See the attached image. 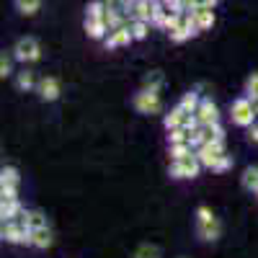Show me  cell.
<instances>
[{"label": "cell", "instance_id": "obj_1", "mask_svg": "<svg viewBox=\"0 0 258 258\" xmlns=\"http://www.w3.org/2000/svg\"><path fill=\"white\" fill-rule=\"evenodd\" d=\"M220 232H222V225L214 217V212L209 207H199L197 209V235L204 243H214V240H220Z\"/></svg>", "mask_w": 258, "mask_h": 258}, {"label": "cell", "instance_id": "obj_2", "mask_svg": "<svg viewBox=\"0 0 258 258\" xmlns=\"http://www.w3.org/2000/svg\"><path fill=\"white\" fill-rule=\"evenodd\" d=\"M255 106H253V101L248 98V96H243V98H235L232 101V109H230V119H232V124L235 126H250L253 121H255Z\"/></svg>", "mask_w": 258, "mask_h": 258}, {"label": "cell", "instance_id": "obj_3", "mask_svg": "<svg viewBox=\"0 0 258 258\" xmlns=\"http://www.w3.org/2000/svg\"><path fill=\"white\" fill-rule=\"evenodd\" d=\"M11 52H13L16 62H24V64H31V62H39L41 59V44H39L34 36H21Z\"/></svg>", "mask_w": 258, "mask_h": 258}, {"label": "cell", "instance_id": "obj_4", "mask_svg": "<svg viewBox=\"0 0 258 258\" xmlns=\"http://www.w3.org/2000/svg\"><path fill=\"white\" fill-rule=\"evenodd\" d=\"M0 238L6 243H13V245H31V230L21 220H11V222H3Z\"/></svg>", "mask_w": 258, "mask_h": 258}, {"label": "cell", "instance_id": "obj_5", "mask_svg": "<svg viewBox=\"0 0 258 258\" xmlns=\"http://www.w3.org/2000/svg\"><path fill=\"white\" fill-rule=\"evenodd\" d=\"M202 168L204 165L197 158V153H191L183 160H173V163H170V178H197Z\"/></svg>", "mask_w": 258, "mask_h": 258}, {"label": "cell", "instance_id": "obj_6", "mask_svg": "<svg viewBox=\"0 0 258 258\" xmlns=\"http://www.w3.org/2000/svg\"><path fill=\"white\" fill-rule=\"evenodd\" d=\"M225 155V140H217V137H212V140H207L202 147H197V158L202 160V165L204 168H214V163H217L220 158Z\"/></svg>", "mask_w": 258, "mask_h": 258}, {"label": "cell", "instance_id": "obj_7", "mask_svg": "<svg viewBox=\"0 0 258 258\" xmlns=\"http://www.w3.org/2000/svg\"><path fill=\"white\" fill-rule=\"evenodd\" d=\"M132 106H135V111L137 114H158L160 111V93L158 91H147V88H142L140 93H135V98H132Z\"/></svg>", "mask_w": 258, "mask_h": 258}, {"label": "cell", "instance_id": "obj_8", "mask_svg": "<svg viewBox=\"0 0 258 258\" xmlns=\"http://www.w3.org/2000/svg\"><path fill=\"white\" fill-rule=\"evenodd\" d=\"M197 34H199V26H197V18H194V13H183L181 26H178L176 31H170L168 36H170V41H173V44H183V41L194 39Z\"/></svg>", "mask_w": 258, "mask_h": 258}, {"label": "cell", "instance_id": "obj_9", "mask_svg": "<svg viewBox=\"0 0 258 258\" xmlns=\"http://www.w3.org/2000/svg\"><path fill=\"white\" fill-rule=\"evenodd\" d=\"M36 93H39V98H41V101L52 103V101H57V98H59V93H62V85H59V80H57V78L44 75V78L39 80V85H36Z\"/></svg>", "mask_w": 258, "mask_h": 258}, {"label": "cell", "instance_id": "obj_10", "mask_svg": "<svg viewBox=\"0 0 258 258\" xmlns=\"http://www.w3.org/2000/svg\"><path fill=\"white\" fill-rule=\"evenodd\" d=\"M153 3L155 0H135V3L126 6V16L132 21H150L153 24V13H155Z\"/></svg>", "mask_w": 258, "mask_h": 258}, {"label": "cell", "instance_id": "obj_11", "mask_svg": "<svg viewBox=\"0 0 258 258\" xmlns=\"http://www.w3.org/2000/svg\"><path fill=\"white\" fill-rule=\"evenodd\" d=\"M132 41H135L132 29H129V26H121V29L109 31V36L103 39V44H106V49H119V47H129Z\"/></svg>", "mask_w": 258, "mask_h": 258}, {"label": "cell", "instance_id": "obj_12", "mask_svg": "<svg viewBox=\"0 0 258 258\" xmlns=\"http://www.w3.org/2000/svg\"><path fill=\"white\" fill-rule=\"evenodd\" d=\"M197 116L199 121L207 126V124H214V121H220V109H217V103H214L212 98H202L199 103V109H197Z\"/></svg>", "mask_w": 258, "mask_h": 258}, {"label": "cell", "instance_id": "obj_13", "mask_svg": "<svg viewBox=\"0 0 258 258\" xmlns=\"http://www.w3.org/2000/svg\"><path fill=\"white\" fill-rule=\"evenodd\" d=\"M85 34H88L91 39H106L109 36V24H106V18H85Z\"/></svg>", "mask_w": 258, "mask_h": 258}, {"label": "cell", "instance_id": "obj_14", "mask_svg": "<svg viewBox=\"0 0 258 258\" xmlns=\"http://www.w3.org/2000/svg\"><path fill=\"white\" fill-rule=\"evenodd\" d=\"M52 243H54V235H52L49 225H47V227H36V230H31V245H34V248L47 250V248H52Z\"/></svg>", "mask_w": 258, "mask_h": 258}, {"label": "cell", "instance_id": "obj_15", "mask_svg": "<svg viewBox=\"0 0 258 258\" xmlns=\"http://www.w3.org/2000/svg\"><path fill=\"white\" fill-rule=\"evenodd\" d=\"M186 116H188V111L178 103V106H173V109L163 116V126L168 129V132H170V129H176V126H183L186 124Z\"/></svg>", "mask_w": 258, "mask_h": 258}, {"label": "cell", "instance_id": "obj_16", "mask_svg": "<svg viewBox=\"0 0 258 258\" xmlns=\"http://www.w3.org/2000/svg\"><path fill=\"white\" fill-rule=\"evenodd\" d=\"M191 13H194V18H197L199 31H209V29L214 26V21H217V16H214V8H212V6H202V8L191 11Z\"/></svg>", "mask_w": 258, "mask_h": 258}, {"label": "cell", "instance_id": "obj_17", "mask_svg": "<svg viewBox=\"0 0 258 258\" xmlns=\"http://www.w3.org/2000/svg\"><path fill=\"white\" fill-rule=\"evenodd\" d=\"M21 222H24L29 230H36V227H47L49 222H47V214L41 212V209H26L24 214L18 217Z\"/></svg>", "mask_w": 258, "mask_h": 258}, {"label": "cell", "instance_id": "obj_18", "mask_svg": "<svg viewBox=\"0 0 258 258\" xmlns=\"http://www.w3.org/2000/svg\"><path fill=\"white\" fill-rule=\"evenodd\" d=\"M24 204L18 199H11V202H0V220L3 222H11V220H18L21 214H24Z\"/></svg>", "mask_w": 258, "mask_h": 258}, {"label": "cell", "instance_id": "obj_19", "mask_svg": "<svg viewBox=\"0 0 258 258\" xmlns=\"http://www.w3.org/2000/svg\"><path fill=\"white\" fill-rule=\"evenodd\" d=\"M240 183H243V188H245V191L258 194V165H248V168L243 170Z\"/></svg>", "mask_w": 258, "mask_h": 258}, {"label": "cell", "instance_id": "obj_20", "mask_svg": "<svg viewBox=\"0 0 258 258\" xmlns=\"http://www.w3.org/2000/svg\"><path fill=\"white\" fill-rule=\"evenodd\" d=\"M13 6H16V11L21 16L31 18V16H36L41 11V0H13Z\"/></svg>", "mask_w": 258, "mask_h": 258}, {"label": "cell", "instance_id": "obj_21", "mask_svg": "<svg viewBox=\"0 0 258 258\" xmlns=\"http://www.w3.org/2000/svg\"><path fill=\"white\" fill-rule=\"evenodd\" d=\"M39 85V80L34 78V73H29V70H24V73H18L16 75V88L18 91H24V93H29V91H34Z\"/></svg>", "mask_w": 258, "mask_h": 258}, {"label": "cell", "instance_id": "obj_22", "mask_svg": "<svg viewBox=\"0 0 258 258\" xmlns=\"http://www.w3.org/2000/svg\"><path fill=\"white\" fill-rule=\"evenodd\" d=\"M181 18H183V13H176V11H165V16H163V24H160V29L163 31H176L178 26H181Z\"/></svg>", "mask_w": 258, "mask_h": 258}, {"label": "cell", "instance_id": "obj_23", "mask_svg": "<svg viewBox=\"0 0 258 258\" xmlns=\"http://www.w3.org/2000/svg\"><path fill=\"white\" fill-rule=\"evenodd\" d=\"M150 21H129V29H132V36H135V41H142V39H147V34H150Z\"/></svg>", "mask_w": 258, "mask_h": 258}, {"label": "cell", "instance_id": "obj_24", "mask_svg": "<svg viewBox=\"0 0 258 258\" xmlns=\"http://www.w3.org/2000/svg\"><path fill=\"white\" fill-rule=\"evenodd\" d=\"M163 83H165L163 73H160V70H155V73H150V75L145 78V83H142V88H147V91H158V93H160V88H163Z\"/></svg>", "mask_w": 258, "mask_h": 258}, {"label": "cell", "instance_id": "obj_25", "mask_svg": "<svg viewBox=\"0 0 258 258\" xmlns=\"http://www.w3.org/2000/svg\"><path fill=\"white\" fill-rule=\"evenodd\" d=\"M199 103H202V96H199V93H194V91L183 93V98H181V106H183V109H186L188 114H197Z\"/></svg>", "mask_w": 258, "mask_h": 258}, {"label": "cell", "instance_id": "obj_26", "mask_svg": "<svg viewBox=\"0 0 258 258\" xmlns=\"http://www.w3.org/2000/svg\"><path fill=\"white\" fill-rule=\"evenodd\" d=\"M191 153H197L188 142H181V145H170V160H183L186 155H191Z\"/></svg>", "mask_w": 258, "mask_h": 258}, {"label": "cell", "instance_id": "obj_27", "mask_svg": "<svg viewBox=\"0 0 258 258\" xmlns=\"http://www.w3.org/2000/svg\"><path fill=\"white\" fill-rule=\"evenodd\" d=\"M13 62H16V57H13V52L8 54V52H3L0 54V78H8V75H13Z\"/></svg>", "mask_w": 258, "mask_h": 258}, {"label": "cell", "instance_id": "obj_28", "mask_svg": "<svg viewBox=\"0 0 258 258\" xmlns=\"http://www.w3.org/2000/svg\"><path fill=\"white\" fill-rule=\"evenodd\" d=\"M0 183H21L18 168H13V165H3V170H0Z\"/></svg>", "mask_w": 258, "mask_h": 258}, {"label": "cell", "instance_id": "obj_29", "mask_svg": "<svg viewBox=\"0 0 258 258\" xmlns=\"http://www.w3.org/2000/svg\"><path fill=\"white\" fill-rule=\"evenodd\" d=\"M135 258H160V248L153 245V243H142L135 250Z\"/></svg>", "mask_w": 258, "mask_h": 258}, {"label": "cell", "instance_id": "obj_30", "mask_svg": "<svg viewBox=\"0 0 258 258\" xmlns=\"http://www.w3.org/2000/svg\"><path fill=\"white\" fill-rule=\"evenodd\" d=\"M188 129L186 126H176V129H170L168 132V142L170 145H181V142H188Z\"/></svg>", "mask_w": 258, "mask_h": 258}, {"label": "cell", "instance_id": "obj_31", "mask_svg": "<svg viewBox=\"0 0 258 258\" xmlns=\"http://www.w3.org/2000/svg\"><path fill=\"white\" fill-rule=\"evenodd\" d=\"M18 199V183H0V202Z\"/></svg>", "mask_w": 258, "mask_h": 258}, {"label": "cell", "instance_id": "obj_32", "mask_svg": "<svg viewBox=\"0 0 258 258\" xmlns=\"http://www.w3.org/2000/svg\"><path fill=\"white\" fill-rule=\"evenodd\" d=\"M245 96L250 101H258V73H253L248 80H245Z\"/></svg>", "mask_w": 258, "mask_h": 258}, {"label": "cell", "instance_id": "obj_33", "mask_svg": "<svg viewBox=\"0 0 258 258\" xmlns=\"http://www.w3.org/2000/svg\"><path fill=\"white\" fill-rule=\"evenodd\" d=\"M230 168H232V158H230V155L225 153V155H222V158H220L217 163H214L212 173H225V170H230Z\"/></svg>", "mask_w": 258, "mask_h": 258}, {"label": "cell", "instance_id": "obj_34", "mask_svg": "<svg viewBox=\"0 0 258 258\" xmlns=\"http://www.w3.org/2000/svg\"><path fill=\"white\" fill-rule=\"evenodd\" d=\"M106 8H114V11H124L126 13V6L129 3H135V0H103Z\"/></svg>", "mask_w": 258, "mask_h": 258}, {"label": "cell", "instance_id": "obj_35", "mask_svg": "<svg viewBox=\"0 0 258 258\" xmlns=\"http://www.w3.org/2000/svg\"><path fill=\"white\" fill-rule=\"evenodd\" d=\"M212 129V137H217V140H225V126L220 121H214V124H207Z\"/></svg>", "mask_w": 258, "mask_h": 258}, {"label": "cell", "instance_id": "obj_36", "mask_svg": "<svg viewBox=\"0 0 258 258\" xmlns=\"http://www.w3.org/2000/svg\"><path fill=\"white\" fill-rule=\"evenodd\" d=\"M248 140H250L253 145H258V124H255V121L248 126Z\"/></svg>", "mask_w": 258, "mask_h": 258}, {"label": "cell", "instance_id": "obj_37", "mask_svg": "<svg viewBox=\"0 0 258 258\" xmlns=\"http://www.w3.org/2000/svg\"><path fill=\"white\" fill-rule=\"evenodd\" d=\"M217 3H220V0H207V6H212V8L217 6Z\"/></svg>", "mask_w": 258, "mask_h": 258}, {"label": "cell", "instance_id": "obj_38", "mask_svg": "<svg viewBox=\"0 0 258 258\" xmlns=\"http://www.w3.org/2000/svg\"><path fill=\"white\" fill-rule=\"evenodd\" d=\"M253 106H255V114H258V101H253Z\"/></svg>", "mask_w": 258, "mask_h": 258}, {"label": "cell", "instance_id": "obj_39", "mask_svg": "<svg viewBox=\"0 0 258 258\" xmlns=\"http://www.w3.org/2000/svg\"><path fill=\"white\" fill-rule=\"evenodd\" d=\"M255 197H258V194H255Z\"/></svg>", "mask_w": 258, "mask_h": 258}]
</instances>
